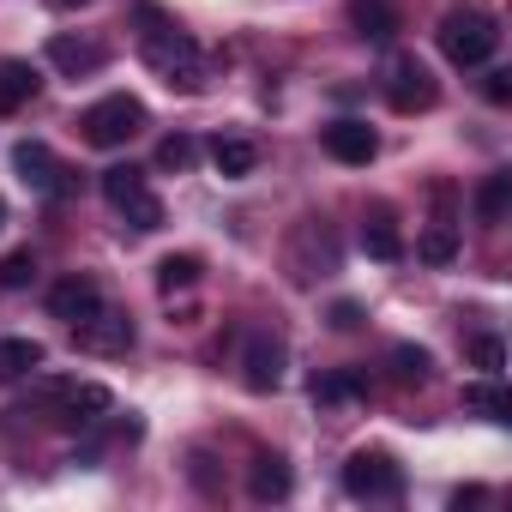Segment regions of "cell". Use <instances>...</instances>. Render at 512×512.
I'll return each mask as SVG.
<instances>
[{"label":"cell","mask_w":512,"mask_h":512,"mask_svg":"<svg viewBox=\"0 0 512 512\" xmlns=\"http://www.w3.org/2000/svg\"><path fill=\"white\" fill-rule=\"evenodd\" d=\"M145 103L139 97H127V91H115V97H103V103H91L85 115H79V133L97 145V151H115V145H127L133 133H145Z\"/></svg>","instance_id":"3957f363"},{"label":"cell","mask_w":512,"mask_h":512,"mask_svg":"<svg viewBox=\"0 0 512 512\" xmlns=\"http://www.w3.org/2000/svg\"><path fill=\"white\" fill-rule=\"evenodd\" d=\"M434 97H440V85H434V73H428L416 55H392V61H386V103H392L398 115L434 109Z\"/></svg>","instance_id":"ba28073f"},{"label":"cell","mask_w":512,"mask_h":512,"mask_svg":"<svg viewBox=\"0 0 512 512\" xmlns=\"http://www.w3.org/2000/svg\"><path fill=\"white\" fill-rule=\"evenodd\" d=\"M284 368H290V350L278 332H247V344H241V386L247 392H278Z\"/></svg>","instance_id":"52a82bcc"},{"label":"cell","mask_w":512,"mask_h":512,"mask_svg":"<svg viewBox=\"0 0 512 512\" xmlns=\"http://www.w3.org/2000/svg\"><path fill=\"white\" fill-rule=\"evenodd\" d=\"M49 61L79 79V73H97V67H103V49L85 43V37H49Z\"/></svg>","instance_id":"ac0fdd59"},{"label":"cell","mask_w":512,"mask_h":512,"mask_svg":"<svg viewBox=\"0 0 512 512\" xmlns=\"http://www.w3.org/2000/svg\"><path fill=\"white\" fill-rule=\"evenodd\" d=\"M103 199L139 229V235H151V229H163V199L145 187V169H133V163H115V169H103Z\"/></svg>","instance_id":"277c9868"},{"label":"cell","mask_w":512,"mask_h":512,"mask_svg":"<svg viewBox=\"0 0 512 512\" xmlns=\"http://www.w3.org/2000/svg\"><path fill=\"white\" fill-rule=\"evenodd\" d=\"M97 308H103V290H97V278H91V272H73V278H61V284L49 290V314H55V320H67V326L91 320Z\"/></svg>","instance_id":"8fae6325"},{"label":"cell","mask_w":512,"mask_h":512,"mask_svg":"<svg viewBox=\"0 0 512 512\" xmlns=\"http://www.w3.org/2000/svg\"><path fill=\"white\" fill-rule=\"evenodd\" d=\"M211 163L223 181H241V175H253L260 151H253V139H211Z\"/></svg>","instance_id":"ffe728a7"},{"label":"cell","mask_w":512,"mask_h":512,"mask_svg":"<svg viewBox=\"0 0 512 512\" xmlns=\"http://www.w3.org/2000/svg\"><path fill=\"white\" fill-rule=\"evenodd\" d=\"M37 398H43V404L55 410V422H67V428H85V422H97V416L115 410V392L97 386V380H43Z\"/></svg>","instance_id":"5b68a950"},{"label":"cell","mask_w":512,"mask_h":512,"mask_svg":"<svg viewBox=\"0 0 512 512\" xmlns=\"http://www.w3.org/2000/svg\"><path fill=\"white\" fill-rule=\"evenodd\" d=\"M308 398H314V404H350V398H368V374H362V368L314 374V380H308Z\"/></svg>","instance_id":"2e32d148"},{"label":"cell","mask_w":512,"mask_h":512,"mask_svg":"<svg viewBox=\"0 0 512 512\" xmlns=\"http://www.w3.org/2000/svg\"><path fill=\"white\" fill-rule=\"evenodd\" d=\"M290 488H296V476H290V464L278 452H260L247 464V494L253 500H290Z\"/></svg>","instance_id":"4fadbf2b"},{"label":"cell","mask_w":512,"mask_h":512,"mask_svg":"<svg viewBox=\"0 0 512 512\" xmlns=\"http://www.w3.org/2000/svg\"><path fill=\"white\" fill-rule=\"evenodd\" d=\"M392 368H398V380H404V386H422L434 362H428V350H416V344H398V350H392Z\"/></svg>","instance_id":"4316f807"},{"label":"cell","mask_w":512,"mask_h":512,"mask_svg":"<svg viewBox=\"0 0 512 512\" xmlns=\"http://www.w3.org/2000/svg\"><path fill=\"white\" fill-rule=\"evenodd\" d=\"M199 253H169V260H157V290L163 296H175V290H193L199 284Z\"/></svg>","instance_id":"603a6c76"},{"label":"cell","mask_w":512,"mask_h":512,"mask_svg":"<svg viewBox=\"0 0 512 512\" xmlns=\"http://www.w3.org/2000/svg\"><path fill=\"white\" fill-rule=\"evenodd\" d=\"M193 157H199V145H193L187 133H169V139L157 145V169H175V175H181V169H193Z\"/></svg>","instance_id":"484cf974"},{"label":"cell","mask_w":512,"mask_h":512,"mask_svg":"<svg viewBox=\"0 0 512 512\" xmlns=\"http://www.w3.org/2000/svg\"><path fill=\"white\" fill-rule=\"evenodd\" d=\"M362 247H368V260H404V241H398V223H392V211H368V223H362Z\"/></svg>","instance_id":"e0dca14e"},{"label":"cell","mask_w":512,"mask_h":512,"mask_svg":"<svg viewBox=\"0 0 512 512\" xmlns=\"http://www.w3.org/2000/svg\"><path fill=\"white\" fill-rule=\"evenodd\" d=\"M326 151H332L338 163H350V169H368V163L380 157V133H374L368 121H332V127H326Z\"/></svg>","instance_id":"7c38bea8"},{"label":"cell","mask_w":512,"mask_h":512,"mask_svg":"<svg viewBox=\"0 0 512 512\" xmlns=\"http://www.w3.org/2000/svg\"><path fill=\"white\" fill-rule=\"evenodd\" d=\"M37 278V253L31 247H13L7 260H0V290H25Z\"/></svg>","instance_id":"d4e9b609"},{"label":"cell","mask_w":512,"mask_h":512,"mask_svg":"<svg viewBox=\"0 0 512 512\" xmlns=\"http://www.w3.org/2000/svg\"><path fill=\"white\" fill-rule=\"evenodd\" d=\"M43 368V344L37 338H0V380H19Z\"/></svg>","instance_id":"44dd1931"},{"label":"cell","mask_w":512,"mask_h":512,"mask_svg":"<svg viewBox=\"0 0 512 512\" xmlns=\"http://www.w3.org/2000/svg\"><path fill=\"white\" fill-rule=\"evenodd\" d=\"M440 55L452 61V67H488L494 61V49H500V25L488 19V13H446L440 19Z\"/></svg>","instance_id":"7a4b0ae2"},{"label":"cell","mask_w":512,"mask_h":512,"mask_svg":"<svg viewBox=\"0 0 512 512\" xmlns=\"http://www.w3.org/2000/svg\"><path fill=\"white\" fill-rule=\"evenodd\" d=\"M464 410H476L482 422H512V392L500 386V374H482L464 386Z\"/></svg>","instance_id":"5bb4252c"},{"label":"cell","mask_w":512,"mask_h":512,"mask_svg":"<svg viewBox=\"0 0 512 512\" xmlns=\"http://www.w3.org/2000/svg\"><path fill=\"white\" fill-rule=\"evenodd\" d=\"M55 7H91V0H55Z\"/></svg>","instance_id":"4dcf8cb0"},{"label":"cell","mask_w":512,"mask_h":512,"mask_svg":"<svg viewBox=\"0 0 512 512\" xmlns=\"http://www.w3.org/2000/svg\"><path fill=\"white\" fill-rule=\"evenodd\" d=\"M350 19H356V37H374V43H386L398 31V7H386V0H356Z\"/></svg>","instance_id":"7402d4cb"},{"label":"cell","mask_w":512,"mask_h":512,"mask_svg":"<svg viewBox=\"0 0 512 512\" xmlns=\"http://www.w3.org/2000/svg\"><path fill=\"white\" fill-rule=\"evenodd\" d=\"M73 344L91 350V356H127V350H133V320H127L121 308H97L91 320L73 326Z\"/></svg>","instance_id":"30bf717a"},{"label":"cell","mask_w":512,"mask_h":512,"mask_svg":"<svg viewBox=\"0 0 512 512\" xmlns=\"http://www.w3.org/2000/svg\"><path fill=\"white\" fill-rule=\"evenodd\" d=\"M470 362H476L482 374H500V368H506V344H500L494 332H482V338L470 344Z\"/></svg>","instance_id":"83f0119b"},{"label":"cell","mask_w":512,"mask_h":512,"mask_svg":"<svg viewBox=\"0 0 512 512\" xmlns=\"http://www.w3.org/2000/svg\"><path fill=\"white\" fill-rule=\"evenodd\" d=\"M506 211H512V175L494 169V175H482V187H476V217L494 229V223H506Z\"/></svg>","instance_id":"d6986e66"},{"label":"cell","mask_w":512,"mask_h":512,"mask_svg":"<svg viewBox=\"0 0 512 512\" xmlns=\"http://www.w3.org/2000/svg\"><path fill=\"white\" fill-rule=\"evenodd\" d=\"M145 67H151L163 85H175V91H199V85H205V55H199V43H193L187 31H175V25L145 31Z\"/></svg>","instance_id":"6da1fadb"},{"label":"cell","mask_w":512,"mask_h":512,"mask_svg":"<svg viewBox=\"0 0 512 512\" xmlns=\"http://www.w3.org/2000/svg\"><path fill=\"white\" fill-rule=\"evenodd\" d=\"M482 97H488V103H512V73H488Z\"/></svg>","instance_id":"f1b7e54d"},{"label":"cell","mask_w":512,"mask_h":512,"mask_svg":"<svg viewBox=\"0 0 512 512\" xmlns=\"http://www.w3.org/2000/svg\"><path fill=\"white\" fill-rule=\"evenodd\" d=\"M416 253H422L428 266H452V260H458V229H452L446 217H440V223H428V229H422V241H416Z\"/></svg>","instance_id":"cb8c5ba5"},{"label":"cell","mask_w":512,"mask_h":512,"mask_svg":"<svg viewBox=\"0 0 512 512\" xmlns=\"http://www.w3.org/2000/svg\"><path fill=\"white\" fill-rule=\"evenodd\" d=\"M0 217H7V199H0Z\"/></svg>","instance_id":"1f68e13d"},{"label":"cell","mask_w":512,"mask_h":512,"mask_svg":"<svg viewBox=\"0 0 512 512\" xmlns=\"http://www.w3.org/2000/svg\"><path fill=\"white\" fill-rule=\"evenodd\" d=\"M37 67L31 61H0V115H19L31 97H37Z\"/></svg>","instance_id":"9a60e30c"},{"label":"cell","mask_w":512,"mask_h":512,"mask_svg":"<svg viewBox=\"0 0 512 512\" xmlns=\"http://www.w3.org/2000/svg\"><path fill=\"white\" fill-rule=\"evenodd\" d=\"M13 169H19V181L31 187V193H43V199H61L73 181H67V169H61V157L49 151V145H37V139H25V145H13Z\"/></svg>","instance_id":"9c48e42d"},{"label":"cell","mask_w":512,"mask_h":512,"mask_svg":"<svg viewBox=\"0 0 512 512\" xmlns=\"http://www.w3.org/2000/svg\"><path fill=\"white\" fill-rule=\"evenodd\" d=\"M332 326H338V332H356V326H362V308H356V302H338V308H332Z\"/></svg>","instance_id":"f546056e"},{"label":"cell","mask_w":512,"mask_h":512,"mask_svg":"<svg viewBox=\"0 0 512 512\" xmlns=\"http://www.w3.org/2000/svg\"><path fill=\"white\" fill-rule=\"evenodd\" d=\"M344 494L350 500H398L404 494V464L392 452H380V446H362L344 464Z\"/></svg>","instance_id":"8992f818"}]
</instances>
